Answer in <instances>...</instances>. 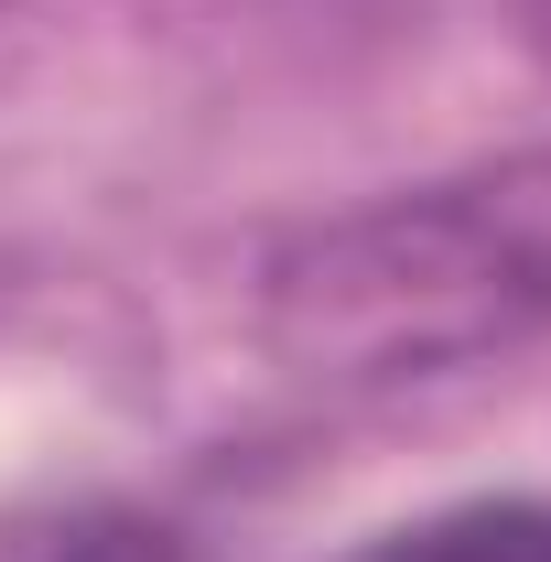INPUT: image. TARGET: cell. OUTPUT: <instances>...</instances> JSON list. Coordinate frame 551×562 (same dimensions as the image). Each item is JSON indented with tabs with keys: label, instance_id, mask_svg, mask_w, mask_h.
Returning a JSON list of instances; mask_svg holds the SVG:
<instances>
[{
	"label": "cell",
	"instance_id": "3",
	"mask_svg": "<svg viewBox=\"0 0 551 562\" xmlns=\"http://www.w3.org/2000/svg\"><path fill=\"white\" fill-rule=\"evenodd\" d=\"M22 562H206V552H195V530H173L151 508H76Z\"/></svg>",
	"mask_w": 551,
	"mask_h": 562
},
{
	"label": "cell",
	"instance_id": "1",
	"mask_svg": "<svg viewBox=\"0 0 551 562\" xmlns=\"http://www.w3.org/2000/svg\"><path fill=\"white\" fill-rule=\"evenodd\" d=\"M249 325L314 390L454 379L551 336V140L303 216L260 249Z\"/></svg>",
	"mask_w": 551,
	"mask_h": 562
},
{
	"label": "cell",
	"instance_id": "4",
	"mask_svg": "<svg viewBox=\"0 0 551 562\" xmlns=\"http://www.w3.org/2000/svg\"><path fill=\"white\" fill-rule=\"evenodd\" d=\"M519 44H530V66L551 76V0H519Z\"/></svg>",
	"mask_w": 551,
	"mask_h": 562
},
{
	"label": "cell",
	"instance_id": "2",
	"mask_svg": "<svg viewBox=\"0 0 551 562\" xmlns=\"http://www.w3.org/2000/svg\"><path fill=\"white\" fill-rule=\"evenodd\" d=\"M346 562H551V497H454L432 519H401Z\"/></svg>",
	"mask_w": 551,
	"mask_h": 562
}]
</instances>
